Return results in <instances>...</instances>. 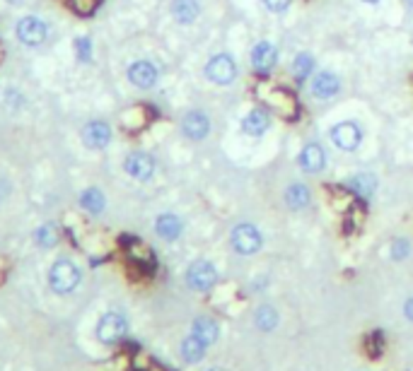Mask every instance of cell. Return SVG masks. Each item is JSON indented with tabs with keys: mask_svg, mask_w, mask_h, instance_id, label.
<instances>
[{
	"mask_svg": "<svg viewBox=\"0 0 413 371\" xmlns=\"http://www.w3.org/2000/svg\"><path fill=\"white\" fill-rule=\"evenodd\" d=\"M230 244L239 255H254V253H259L261 246H264V237H261V232L254 225L242 222V225H237L235 229H232Z\"/></svg>",
	"mask_w": 413,
	"mask_h": 371,
	"instance_id": "cell-2",
	"label": "cell"
},
{
	"mask_svg": "<svg viewBox=\"0 0 413 371\" xmlns=\"http://www.w3.org/2000/svg\"><path fill=\"white\" fill-rule=\"evenodd\" d=\"M300 167L307 174H319L326 167V152L319 143H307L300 152Z\"/></svg>",
	"mask_w": 413,
	"mask_h": 371,
	"instance_id": "cell-13",
	"label": "cell"
},
{
	"mask_svg": "<svg viewBox=\"0 0 413 371\" xmlns=\"http://www.w3.org/2000/svg\"><path fill=\"white\" fill-rule=\"evenodd\" d=\"M157 78H160V73H157V68L150 61H135L128 68V80L135 87H140V90H148V87H152L157 83Z\"/></svg>",
	"mask_w": 413,
	"mask_h": 371,
	"instance_id": "cell-14",
	"label": "cell"
},
{
	"mask_svg": "<svg viewBox=\"0 0 413 371\" xmlns=\"http://www.w3.org/2000/svg\"><path fill=\"white\" fill-rule=\"evenodd\" d=\"M309 198H312V193H309V188L304 183H290L285 190V203L287 207H292V210H304V207L309 205Z\"/></svg>",
	"mask_w": 413,
	"mask_h": 371,
	"instance_id": "cell-21",
	"label": "cell"
},
{
	"mask_svg": "<svg viewBox=\"0 0 413 371\" xmlns=\"http://www.w3.org/2000/svg\"><path fill=\"white\" fill-rule=\"evenodd\" d=\"M312 73H314V58L309 56L307 51L297 53V56L292 58V75H295V80L302 83V80H307Z\"/></svg>",
	"mask_w": 413,
	"mask_h": 371,
	"instance_id": "cell-23",
	"label": "cell"
},
{
	"mask_svg": "<svg viewBox=\"0 0 413 371\" xmlns=\"http://www.w3.org/2000/svg\"><path fill=\"white\" fill-rule=\"evenodd\" d=\"M8 3H22V0H8Z\"/></svg>",
	"mask_w": 413,
	"mask_h": 371,
	"instance_id": "cell-34",
	"label": "cell"
},
{
	"mask_svg": "<svg viewBox=\"0 0 413 371\" xmlns=\"http://www.w3.org/2000/svg\"><path fill=\"white\" fill-rule=\"evenodd\" d=\"M210 371H227V369H220V367H215V369H210Z\"/></svg>",
	"mask_w": 413,
	"mask_h": 371,
	"instance_id": "cell-33",
	"label": "cell"
},
{
	"mask_svg": "<svg viewBox=\"0 0 413 371\" xmlns=\"http://www.w3.org/2000/svg\"><path fill=\"white\" fill-rule=\"evenodd\" d=\"M363 3H370V5H377L379 0H363Z\"/></svg>",
	"mask_w": 413,
	"mask_h": 371,
	"instance_id": "cell-32",
	"label": "cell"
},
{
	"mask_svg": "<svg viewBox=\"0 0 413 371\" xmlns=\"http://www.w3.org/2000/svg\"><path fill=\"white\" fill-rule=\"evenodd\" d=\"M123 169H126L128 176H133L135 181H148V178L155 174V160L145 152H130L123 162Z\"/></svg>",
	"mask_w": 413,
	"mask_h": 371,
	"instance_id": "cell-11",
	"label": "cell"
},
{
	"mask_svg": "<svg viewBox=\"0 0 413 371\" xmlns=\"http://www.w3.org/2000/svg\"><path fill=\"white\" fill-rule=\"evenodd\" d=\"M203 73L213 85H230L237 78V63L230 53H217V56H213L205 63Z\"/></svg>",
	"mask_w": 413,
	"mask_h": 371,
	"instance_id": "cell-4",
	"label": "cell"
},
{
	"mask_svg": "<svg viewBox=\"0 0 413 371\" xmlns=\"http://www.w3.org/2000/svg\"><path fill=\"white\" fill-rule=\"evenodd\" d=\"M278 63V48L273 46L271 41H259L257 46L252 48V68L254 73L259 75H271V70L276 68Z\"/></svg>",
	"mask_w": 413,
	"mask_h": 371,
	"instance_id": "cell-7",
	"label": "cell"
},
{
	"mask_svg": "<svg viewBox=\"0 0 413 371\" xmlns=\"http://www.w3.org/2000/svg\"><path fill=\"white\" fill-rule=\"evenodd\" d=\"M46 24H43V20L39 18H22L18 22V36L22 43H27V46H39V43L46 41Z\"/></svg>",
	"mask_w": 413,
	"mask_h": 371,
	"instance_id": "cell-10",
	"label": "cell"
},
{
	"mask_svg": "<svg viewBox=\"0 0 413 371\" xmlns=\"http://www.w3.org/2000/svg\"><path fill=\"white\" fill-rule=\"evenodd\" d=\"M271 125V116L264 111V108H252V111L244 116L242 121V130L249 135V138H261V135L269 130Z\"/></svg>",
	"mask_w": 413,
	"mask_h": 371,
	"instance_id": "cell-16",
	"label": "cell"
},
{
	"mask_svg": "<svg viewBox=\"0 0 413 371\" xmlns=\"http://www.w3.org/2000/svg\"><path fill=\"white\" fill-rule=\"evenodd\" d=\"M404 316L413 323V297L406 299V304H404Z\"/></svg>",
	"mask_w": 413,
	"mask_h": 371,
	"instance_id": "cell-31",
	"label": "cell"
},
{
	"mask_svg": "<svg viewBox=\"0 0 413 371\" xmlns=\"http://www.w3.org/2000/svg\"><path fill=\"white\" fill-rule=\"evenodd\" d=\"M201 5L196 0H172V15L179 24H191L198 18Z\"/></svg>",
	"mask_w": 413,
	"mask_h": 371,
	"instance_id": "cell-19",
	"label": "cell"
},
{
	"mask_svg": "<svg viewBox=\"0 0 413 371\" xmlns=\"http://www.w3.org/2000/svg\"><path fill=\"white\" fill-rule=\"evenodd\" d=\"M391 260H406L411 255V244L406 241V239H396V241H391Z\"/></svg>",
	"mask_w": 413,
	"mask_h": 371,
	"instance_id": "cell-27",
	"label": "cell"
},
{
	"mask_svg": "<svg viewBox=\"0 0 413 371\" xmlns=\"http://www.w3.org/2000/svg\"><path fill=\"white\" fill-rule=\"evenodd\" d=\"M56 239H58V232H56V227L53 225H43V227L36 229V241H39L41 246H53Z\"/></svg>",
	"mask_w": 413,
	"mask_h": 371,
	"instance_id": "cell-26",
	"label": "cell"
},
{
	"mask_svg": "<svg viewBox=\"0 0 413 371\" xmlns=\"http://www.w3.org/2000/svg\"><path fill=\"white\" fill-rule=\"evenodd\" d=\"M75 46H78L80 58H83V61H87V58H90V51H92L90 41H87V39H78V41H75Z\"/></svg>",
	"mask_w": 413,
	"mask_h": 371,
	"instance_id": "cell-30",
	"label": "cell"
},
{
	"mask_svg": "<svg viewBox=\"0 0 413 371\" xmlns=\"http://www.w3.org/2000/svg\"><path fill=\"white\" fill-rule=\"evenodd\" d=\"M254 323H257L259 330L271 332L278 326V311L273 307H269V304H264V307H259L257 314H254Z\"/></svg>",
	"mask_w": 413,
	"mask_h": 371,
	"instance_id": "cell-22",
	"label": "cell"
},
{
	"mask_svg": "<svg viewBox=\"0 0 413 371\" xmlns=\"http://www.w3.org/2000/svg\"><path fill=\"white\" fill-rule=\"evenodd\" d=\"M187 285L194 292H208L217 285V270L210 260H196L187 270Z\"/></svg>",
	"mask_w": 413,
	"mask_h": 371,
	"instance_id": "cell-5",
	"label": "cell"
},
{
	"mask_svg": "<svg viewBox=\"0 0 413 371\" xmlns=\"http://www.w3.org/2000/svg\"><path fill=\"white\" fill-rule=\"evenodd\" d=\"M182 357L187 359L189 364H198L201 359L205 357V350H208V345H205L203 340H198L196 335H189V337H184L182 340Z\"/></svg>",
	"mask_w": 413,
	"mask_h": 371,
	"instance_id": "cell-20",
	"label": "cell"
},
{
	"mask_svg": "<svg viewBox=\"0 0 413 371\" xmlns=\"http://www.w3.org/2000/svg\"><path fill=\"white\" fill-rule=\"evenodd\" d=\"M266 8L271 10V13H285L287 8H290L292 0H264Z\"/></svg>",
	"mask_w": 413,
	"mask_h": 371,
	"instance_id": "cell-29",
	"label": "cell"
},
{
	"mask_svg": "<svg viewBox=\"0 0 413 371\" xmlns=\"http://www.w3.org/2000/svg\"><path fill=\"white\" fill-rule=\"evenodd\" d=\"M273 102H276V108H278L280 113H292L297 108V102L292 99L290 94H287L285 90H273Z\"/></svg>",
	"mask_w": 413,
	"mask_h": 371,
	"instance_id": "cell-25",
	"label": "cell"
},
{
	"mask_svg": "<svg viewBox=\"0 0 413 371\" xmlns=\"http://www.w3.org/2000/svg\"><path fill=\"white\" fill-rule=\"evenodd\" d=\"M73 5L75 10H78L80 15H90L92 10H95V5H97V0H73Z\"/></svg>",
	"mask_w": 413,
	"mask_h": 371,
	"instance_id": "cell-28",
	"label": "cell"
},
{
	"mask_svg": "<svg viewBox=\"0 0 413 371\" xmlns=\"http://www.w3.org/2000/svg\"><path fill=\"white\" fill-rule=\"evenodd\" d=\"M128 332V323L121 314H104L97 323V337L104 345H114V342H121Z\"/></svg>",
	"mask_w": 413,
	"mask_h": 371,
	"instance_id": "cell-6",
	"label": "cell"
},
{
	"mask_svg": "<svg viewBox=\"0 0 413 371\" xmlns=\"http://www.w3.org/2000/svg\"><path fill=\"white\" fill-rule=\"evenodd\" d=\"M48 282H51V289L58 294H68L73 292L75 287L80 285V270L73 260H56L48 270Z\"/></svg>",
	"mask_w": 413,
	"mask_h": 371,
	"instance_id": "cell-1",
	"label": "cell"
},
{
	"mask_svg": "<svg viewBox=\"0 0 413 371\" xmlns=\"http://www.w3.org/2000/svg\"><path fill=\"white\" fill-rule=\"evenodd\" d=\"M309 90H312V97H317V99H334L341 92V80L331 70H319L312 78V83H309Z\"/></svg>",
	"mask_w": 413,
	"mask_h": 371,
	"instance_id": "cell-8",
	"label": "cell"
},
{
	"mask_svg": "<svg viewBox=\"0 0 413 371\" xmlns=\"http://www.w3.org/2000/svg\"><path fill=\"white\" fill-rule=\"evenodd\" d=\"M104 195H102L100 188H87L83 195H80V205L85 207L87 212H92V215H100L102 210H104Z\"/></svg>",
	"mask_w": 413,
	"mask_h": 371,
	"instance_id": "cell-24",
	"label": "cell"
},
{
	"mask_svg": "<svg viewBox=\"0 0 413 371\" xmlns=\"http://www.w3.org/2000/svg\"><path fill=\"white\" fill-rule=\"evenodd\" d=\"M182 133L187 135L189 140L198 143V140H205L210 133V118L205 116L203 111H189L187 116L182 118Z\"/></svg>",
	"mask_w": 413,
	"mask_h": 371,
	"instance_id": "cell-9",
	"label": "cell"
},
{
	"mask_svg": "<svg viewBox=\"0 0 413 371\" xmlns=\"http://www.w3.org/2000/svg\"><path fill=\"white\" fill-rule=\"evenodd\" d=\"M155 232L160 234L165 241H174V239L182 237L184 225H182V220H179L177 215H172V212H165V215H160L155 220Z\"/></svg>",
	"mask_w": 413,
	"mask_h": 371,
	"instance_id": "cell-17",
	"label": "cell"
},
{
	"mask_svg": "<svg viewBox=\"0 0 413 371\" xmlns=\"http://www.w3.org/2000/svg\"><path fill=\"white\" fill-rule=\"evenodd\" d=\"M406 3H409V5H411V8H413V0H406Z\"/></svg>",
	"mask_w": 413,
	"mask_h": 371,
	"instance_id": "cell-35",
	"label": "cell"
},
{
	"mask_svg": "<svg viewBox=\"0 0 413 371\" xmlns=\"http://www.w3.org/2000/svg\"><path fill=\"white\" fill-rule=\"evenodd\" d=\"M191 335H196L198 340H203L205 345L210 347L213 342H217V337H220V326H217L213 318H208V316H198L191 326Z\"/></svg>",
	"mask_w": 413,
	"mask_h": 371,
	"instance_id": "cell-18",
	"label": "cell"
},
{
	"mask_svg": "<svg viewBox=\"0 0 413 371\" xmlns=\"http://www.w3.org/2000/svg\"><path fill=\"white\" fill-rule=\"evenodd\" d=\"M329 138L339 150L356 152L363 143V128H360V123H356V121H341V123L331 125Z\"/></svg>",
	"mask_w": 413,
	"mask_h": 371,
	"instance_id": "cell-3",
	"label": "cell"
},
{
	"mask_svg": "<svg viewBox=\"0 0 413 371\" xmlns=\"http://www.w3.org/2000/svg\"><path fill=\"white\" fill-rule=\"evenodd\" d=\"M346 186H348V190H351L353 195L367 200V198H372L374 190H377V178H374L370 172H358V174H353V176L348 178Z\"/></svg>",
	"mask_w": 413,
	"mask_h": 371,
	"instance_id": "cell-15",
	"label": "cell"
},
{
	"mask_svg": "<svg viewBox=\"0 0 413 371\" xmlns=\"http://www.w3.org/2000/svg\"><path fill=\"white\" fill-rule=\"evenodd\" d=\"M83 143L90 150H104L111 143V128L104 121H92L83 128Z\"/></svg>",
	"mask_w": 413,
	"mask_h": 371,
	"instance_id": "cell-12",
	"label": "cell"
}]
</instances>
